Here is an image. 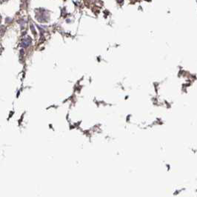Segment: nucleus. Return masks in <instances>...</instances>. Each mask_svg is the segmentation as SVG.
I'll list each match as a JSON object with an SVG mask.
<instances>
[{
    "instance_id": "f257e3e1",
    "label": "nucleus",
    "mask_w": 197,
    "mask_h": 197,
    "mask_svg": "<svg viewBox=\"0 0 197 197\" xmlns=\"http://www.w3.org/2000/svg\"><path fill=\"white\" fill-rule=\"evenodd\" d=\"M30 44V40L29 38H27L26 40H24V41H23V43H22L23 46H28Z\"/></svg>"
},
{
    "instance_id": "f03ea898",
    "label": "nucleus",
    "mask_w": 197,
    "mask_h": 197,
    "mask_svg": "<svg viewBox=\"0 0 197 197\" xmlns=\"http://www.w3.org/2000/svg\"><path fill=\"white\" fill-rule=\"evenodd\" d=\"M118 1V2H119V3H122L124 0H117Z\"/></svg>"
}]
</instances>
